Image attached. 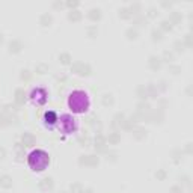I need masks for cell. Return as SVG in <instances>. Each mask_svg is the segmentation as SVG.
<instances>
[{"label":"cell","mask_w":193,"mask_h":193,"mask_svg":"<svg viewBox=\"0 0 193 193\" xmlns=\"http://www.w3.org/2000/svg\"><path fill=\"white\" fill-rule=\"evenodd\" d=\"M72 71L77 72V74H80V75H89L92 72V69H90V66L87 63H75L72 66Z\"/></svg>","instance_id":"cell-1"},{"label":"cell","mask_w":193,"mask_h":193,"mask_svg":"<svg viewBox=\"0 0 193 193\" xmlns=\"http://www.w3.org/2000/svg\"><path fill=\"white\" fill-rule=\"evenodd\" d=\"M80 163L84 164V166H96V164H98V157H95V155H83L80 158Z\"/></svg>","instance_id":"cell-2"},{"label":"cell","mask_w":193,"mask_h":193,"mask_svg":"<svg viewBox=\"0 0 193 193\" xmlns=\"http://www.w3.org/2000/svg\"><path fill=\"white\" fill-rule=\"evenodd\" d=\"M21 48H23V44L20 41H17V39L11 41V44H9V51L11 53H18Z\"/></svg>","instance_id":"cell-3"},{"label":"cell","mask_w":193,"mask_h":193,"mask_svg":"<svg viewBox=\"0 0 193 193\" xmlns=\"http://www.w3.org/2000/svg\"><path fill=\"white\" fill-rule=\"evenodd\" d=\"M23 143H24V146H33V145H35V137H33L32 134H29V133H24V136H23Z\"/></svg>","instance_id":"cell-4"},{"label":"cell","mask_w":193,"mask_h":193,"mask_svg":"<svg viewBox=\"0 0 193 193\" xmlns=\"http://www.w3.org/2000/svg\"><path fill=\"white\" fill-rule=\"evenodd\" d=\"M160 65H161V59L160 57H155V56H151L149 57V66L152 69H158Z\"/></svg>","instance_id":"cell-5"},{"label":"cell","mask_w":193,"mask_h":193,"mask_svg":"<svg viewBox=\"0 0 193 193\" xmlns=\"http://www.w3.org/2000/svg\"><path fill=\"white\" fill-rule=\"evenodd\" d=\"M39 187H41L42 190H50V188L53 187V179H51V178H45V179H42V181L39 182Z\"/></svg>","instance_id":"cell-6"},{"label":"cell","mask_w":193,"mask_h":193,"mask_svg":"<svg viewBox=\"0 0 193 193\" xmlns=\"http://www.w3.org/2000/svg\"><path fill=\"white\" fill-rule=\"evenodd\" d=\"M0 184H2V187H5V188H9V187H12V179H11V176H8V175H3L2 178H0Z\"/></svg>","instance_id":"cell-7"},{"label":"cell","mask_w":193,"mask_h":193,"mask_svg":"<svg viewBox=\"0 0 193 193\" xmlns=\"http://www.w3.org/2000/svg\"><path fill=\"white\" fill-rule=\"evenodd\" d=\"M51 15L50 14H42L41 15V18H39V23L44 26V27H47V26H50V23H51Z\"/></svg>","instance_id":"cell-8"},{"label":"cell","mask_w":193,"mask_h":193,"mask_svg":"<svg viewBox=\"0 0 193 193\" xmlns=\"http://www.w3.org/2000/svg\"><path fill=\"white\" fill-rule=\"evenodd\" d=\"M89 18H90L92 21L100 20V18H101V11H100V9H90V11H89Z\"/></svg>","instance_id":"cell-9"},{"label":"cell","mask_w":193,"mask_h":193,"mask_svg":"<svg viewBox=\"0 0 193 193\" xmlns=\"http://www.w3.org/2000/svg\"><path fill=\"white\" fill-rule=\"evenodd\" d=\"M24 98H26L24 90H23V89H18V90L15 92V101H17L18 104H21V103L24 101Z\"/></svg>","instance_id":"cell-10"},{"label":"cell","mask_w":193,"mask_h":193,"mask_svg":"<svg viewBox=\"0 0 193 193\" xmlns=\"http://www.w3.org/2000/svg\"><path fill=\"white\" fill-rule=\"evenodd\" d=\"M137 96H139V98H148V93H146V87L145 86H139L137 87Z\"/></svg>","instance_id":"cell-11"},{"label":"cell","mask_w":193,"mask_h":193,"mask_svg":"<svg viewBox=\"0 0 193 193\" xmlns=\"http://www.w3.org/2000/svg\"><path fill=\"white\" fill-rule=\"evenodd\" d=\"M68 18L72 20V21H78V20L81 18V14H80L78 11H71V14L68 15Z\"/></svg>","instance_id":"cell-12"},{"label":"cell","mask_w":193,"mask_h":193,"mask_svg":"<svg viewBox=\"0 0 193 193\" xmlns=\"http://www.w3.org/2000/svg\"><path fill=\"white\" fill-rule=\"evenodd\" d=\"M119 17H121V18H130V17H131V12H130V9H127V8H122V9H119Z\"/></svg>","instance_id":"cell-13"},{"label":"cell","mask_w":193,"mask_h":193,"mask_svg":"<svg viewBox=\"0 0 193 193\" xmlns=\"http://www.w3.org/2000/svg\"><path fill=\"white\" fill-rule=\"evenodd\" d=\"M59 60H60L62 63H65V65H66V63H69V62H71V56H69L68 53H62V54L59 56Z\"/></svg>","instance_id":"cell-14"},{"label":"cell","mask_w":193,"mask_h":193,"mask_svg":"<svg viewBox=\"0 0 193 193\" xmlns=\"http://www.w3.org/2000/svg\"><path fill=\"white\" fill-rule=\"evenodd\" d=\"M133 134H134V137H136V139H143V137L146 136V131H145L143 128H137Z\"/></svg>","instance_id":"cell-15"},{"label":"cell","mask_w":193,"mask_h":193,"mask_svg":"<svg viewBox=\"0 0 193 193\" xmlns=\"http://www.w3.org/2000/svg\"><path fill=\"white\" fill-rule=\"evenodd\" d=\"M83 191H84V190H83V187H81L80 184L75 182V184L71 185V193H83Z\"/></svg>","instance_id":"cell-16"},{"label":"cell","mask_w":193,"mask_h":193,"mask_svg":"<svg viewBox=\"0 0 193 193\" xmlns=\"http://www.w3.org/2000/svg\"><path fill=\"white\" fill-rule=\"evenodd\" d=\"M45 119H47V122L53 124V122L56 121V115H54L53 112H47V113H45Z\"/></svg>","instance_id":"cell-17"},{"label":"cell","mask_w":193,"mask_h":193,"mask_svg":"<svg viewBox=\"0 0 193 193\" xmlns=\"http://www.w3.org/2000/svg\"><path fill=\"white\" fill-rule=\"evenodd\" d=\"M48 71V66L45 65V63H39L38 66H36V72H39V74H44V72H47Z\"/></svg>","instance_id":"cell-18"},{"label":"cell","mask_w":193,"mask_h":193,"mask_svg":"<svg viewBox=\"0 0 193 193\" xmlns=\"http://www.w3.org/2000/svg\"><path fill=\"white\" fill-rule=\"evenodd\" d=\"M127 38H128V39H136V38H137V32H136L134 29H128V30H127Z\"/></svg>","instance_id":"cell-19"},{"label":"cell","mask_w":193,"mask_h":193,"mask_svg":"<svg viewBox=\"0 0 193 193\" xmlns=\"http://www.w3.org/2000/svg\"><path fill=\"white\" fill-rule=\"evenodd\" d=\"M109 142H110V143H116V142H119V134H118V133L110 134V136H109Z\"/></svg>","instance_id":"cell-20"},{"label":"cell","mask_w":193,"mask_h":193,"mask_svg":"<svg viewBox=\"0 0 193 193\" xmlns=\"http://www.w3.org/2000/svg\"><path fill=\"white\" fill-rule=\"evenodd\" d=\"M151 35H152V39H154V41H160V39H161V32H160V30H152Z\"/></svg>","instance_id":"cell-21"},{"label":"cell","mask_w":193,"mask_h":193,"mask_svg":"<svg viewBox=\"0 0 193 193\" xmlns=\"http://www.w3.org/2000/svg\"><path fill=\"white\" fill-rule=\"evenodd\" d=\"M103 103H104L106 106H107V104H113V98H112V95H104Z\"/></svg>","instance_id":"cell-22"},{"label":"cell","mask_w":193,"mask_h":193,"mask_svg":"<svg viewBox=\"0 0 193 193\" xmlns=\"http://www.w3.org/2000/svg\"><path fill=\"white\" fill-rule=\"evenodd\" d=\"M161 29L166 30V32L170 30V29H172V23H170V21H163V23H161Z\"/></svg>","instance_id":"cell-23"},{"label":"cell","mask_w":193,"mask_h":193,"mask_svg":"<svg viewBox=\"0 0 193 193\" xmlns=\"http://www.w3.org/2000/svg\"><path fill=\"white\" fill-rule=\"evenodd\" d=\"M155 176L158 178V179H164L166 178V170H163V169H160L157 173H155Z\"/></svg>","instance_id":"cell-24"},{"label":"cell","mask_w":193,"mask_h":193,"mask_svg":"<svg viewBox=\"0 0 193 193\" xmlns=\"http://www.w3.org/2000/svg\"><path fill=\"white\" fill-rule=\"evenodd\" d=\"M182 47H184V44H182V42H179V41H176V42H175V50H176V51H184V48H182Z\"/></svg>","instance_id":"cell-25"},{"label":"cell","mask_w":193,"mask_h":193,"mask_svg":"<svg viewBox=\"0 0 193 193\" xmlns=\"http://www.w3.org/2000/svg\"><path fill=\"white\" fill-rule=\"evenodd\" d=\"M163 57H164V60H166V62H170V60H173V56H172V53H169V51H166V53L163 54Z\"/></svg>","instance_id":"cell-26"},{"label":"cell","mask_w":193,"mask_h":193,"mask_svg":"<svg viewBox=\"0 0 193 193\" xmlns=\"http://www.w3.org/2000/svg\"><path fill=\"white\" fill-rule=\"evenodd\" d=\"M87 33H89L90 38H93V36L96 35V27H89V29H87Z\"/></svg>","instance_id":"cell-27"},{"label":"cell","mask_w":193,"mask_h":193,"mask_svg":"<svg viewBox=\"0 0 193 193\" xmlns=\"http://www.w3.org/2000/svg\"><path fill=\"white\" fill-rule=\"evenodd\" d=\"M137 107H139V110H140V112H143V110H148V109H149V106H148L146 103H140Z\"/></svg>","instance_id":"cell-28"},{"label":"cell","mask_w":193,"mask_h":193,"mask_svg":"<svg viewBox=\"0 0 193 193\" xmlns=\"http://www.w3.org/2000/svg\"><path fill=\"white\" fill-rule=\"evenodd\" d=\"M170 193H182V190H181V187L175 185V187H172V188H170Z\"/></svg>","instance_id":"cell-29"},{"label":"cell","mask_w":193,"mask_h":193,"mask_svg":"<svg viewBox=\"0 0 193 193\" xmlns=\"http://www.w3.org/2000/svg\"><path fill=\"white\" fill-rule=\"evenodd\" d=\"M21 78H26V80H29V78H30V74H29V71H23V74H21Z\"/></svg>","instance_id":"cell-30"},{"label":"cell","mask_w":193,"mask_h":193,"mask_svg":"<svg viewBox=\"0 0 193 193\" xmlns=\"http://www.w3.org/2000/svg\"><path fill=\"white\" fill-rule=\"evenodd\" d=\"M155 15H157L155 9H149V12H148V17H155Z\"/></svg>","instance_id":"cell-31"},{"label":"cell","mask_w":193,"mask_h":193,"mask_svg":"<svg viewBox=\"0 0 193 193\" xmlns=\"http://www.w3.org/2000/svg\"><path fill=\"white\" fill-rule=\"evenodd\" d=\"M170 71H173V74H178V71H179V66H170Z\"/></svg>","instance_id":"cell-32"},{"label":"cell","mask_w":193,"mask_h":193,"mask_svg":"<svg viewBox=\"0 0 193 193\" xmlns=\"http://www.w3.org/2000/svg\"><path fill=\"white\" fill-rule=\"evenodd\" d=\"M5 154H6V152H5V149H3V148H0V160H2V158L5 157Z\"/></svg>","instance_id":"cell-33"},{"label":"cell","mask_w":193,"mask_h":193,"mask_svg":"<svg viewBox=\"0 0 193 193\" xmlns=\"http://www.w3.org/2000/svg\"><path fill=\"white\" fill-rule=\"evenodd\" d=\"M77 5H78V2H68V6H71V8L72 6H77Z\"/></svg>","instance_id":"cell-34"},{"label":"cell","mask_w":193,"mask_h":193,"mask_svg":"<svg viewBox=\"0 0 193 193\" xmlns=\"http://www.w3.org/2000/svg\"><path fill=\"white\" fill-rule=\"evenodd\" d=\"M54 8H62V3H54Z\"/></svg>","instance_id":"cell-35"},{"label":"cell","mask_w":193,"mask_h":193,"mask_svg":"<svg viewBox=\"0 0 193 193\" xmlns=\"http://www.w3.org/2000/svg\"><path fill=\"white\" fill-rule=\"evenodd\" d=\"M3 41V36H2V33H0V42H2Z\"/></svg>","instance_id":"cell-36"},{"label":"cell","mask_w":193,"mask_h":193,"mask_svg":"<svg viewBox=\"0 0 193 193\" xmlns=\"http://www.w3.org/2000/svg\"><path fill=\"white\" fill-rule=\"evenodd\" d=\"M83 193H84V191H83ZM86 193H92V190L89 188V190H86Z\"/></svg>","instance_id":"cell-37"}]
</instances>
